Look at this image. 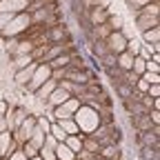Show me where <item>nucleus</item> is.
Masks as SVG:
<instances>
[{
    "label": "nucleus",
    "mask_w": 160,
    "mask_h": 160,
    "mask_svg": "<svg viewBox=\"0 0 160 160\" xmlns=\"http://www.w3.org/2000/svg\"><path fill=\"white\" fill-rule=\"evenodd\" d=\"M136 125L140 127V131H147V129H151V118L149 116H136Z\"/></svg>",
    "instance_id": "obj_7"
},
{
    "label": "nucleus",
    "mask_w": 160,
    "mask_h": 160,
    "mask_svg": "<svg viewBox=\"0 0 160 160\" xmlns=\"http://www.w3.org/2000/svg\"><path fill=\"white\" fill-rule=\"evenodd\" d=\"M25 156H27V158H33V156H36V147H33L31 142L25 145Z\"/></svg>",
    "instance_id": "obj_17"
},
{
    "label": "nucleus",
    "mask_w": 160,
    "mask_h": 160,
    "mask_svg": "<svg viewBox=\"0 0 160 160\" xmlns=\"http://www.w3.org/2000/svg\"><path fill=\"white\" fill-rule=\"evenodd\" d=\"M67 142H69V145H71L76 151H82V142H80V140H76V138H69Z\"/></svg>",
    "instance_id": "obj_18"
},
{
    "label": "nucleus",
    "mask_w": 160,
    "mask_h": 160,
    "mask_svg": "<svg viewBox=\"0 0 160 160\" xmlns=\"http://www.w3.org/2000/svg\"><path fill=\"white\" fill-rule=\"evenodd\" d=\"M36 69V65L31 67V69H22V71H20L18 76H16V82H20V85H22V82H27V80L31 78V71Z\"/></svg>",
    "instance_id": "obj_10"
},
{
    "label": "nucleus",
    "mask_w": 160,
    "mask_h": 160,
    "mask_svg": "<svg viewBox=\"0 0 160 160\" xmlns=\"http://www.w3.org/2000/svg\"><path fill=\"white\" fill-rule=\"evenodd\" d=\"M11 20V13H5V16H0V29H2V25L5 22H9Z\"/></svg>",
    "instance_id": "obj_22"
},
{
    "label": "nucleus",
    "mask_w": 160,
    "mask_h": 160,
    "mask_svg": "<svg viewBox=\"0 0 160 160\" xmlns=\"http://www.w3.org/2000/svg\"><path fill=\"white\" fill-rule=\"evenodd\" d=\"M131 69H136L133 73H145V69H147V67H145V60H142V58H136L133 65H131Z\"/></svg>",
    "instance_id": "obj_13"
},
{
    "label": "nucleus",
    "mask_w": 160,
    "mask_h": 160,
    "mask_svg": "<svg viewBox=\"0 0 160 160\" xmlns=\"http://www.w3.org/2000/svg\"><path fill=\"white\" fill-rule=\"evenodd\" d=\"M140 13H149V16H158V2H147L142 7V11Z\"/></svg>",
    "instance_id": "obj_12"
},
{
    "label": "nucleus",
    "mask_w": 160,
    "mask_h": 160,
    "mask_svg": "<svg viewBox=\"0 0 160 160\" xmlns=\"http://www.w3.org/2000/svg\"><path fill=\"white\" fill-rule=\"evenodd\" d=\"M118 56H120V60H116V65L129 71V69H131V65H133V58H131V53H125V51H122V53H118Z\"/></svg>",
    "instance_id": "obj_5"
},
{
    "label": "nucleus",
    "mask_w": 160,
    "mask_h": 160,
    "mask_svg": "<svg viewBox=\"0 0 160 160\" xmlns=\"http://www.w3.org/2000/svg\"><path fill=\"white\" fill-rule=\"evenodd\" d=\"M69 62H71V58H69V56L65 53V56H58V58H53L49 67H56V69H58V67H67Z\"/></svg>",
    "instance_id": "obj_8"
},
{
    "label": "nucleus",
    "mask_w": 160,
    "mask_h": 160,
    "mask_svg": "<svg viewBox=\"0 0 160 160\" xmlns=\"http://www.w3.org/2000/svg\"><path fill=\"white\" fill-rule=\"evenodd\" d=\"M105 42H98V40H93V45H91V51H93V56H100V58H102L109 49L107 47H102Z\"/></svg>",
    "instance_id": "obj_9"
},
{
    "label": "nucleus",
    "mask_w": 160,
    "mask_h": 160,
    "mask_svg": "<svg viewBox=\"0 0 160 160\" xmlns=\"http://www.w3.org/2000/svg\"><path fill=\"white\" fill-rule=\"evenodd\" d=\"M149 118L153 120V125H158V122H160V113H158V109H153V111L149 113Z\"/></svg>",
    "instance_id": "obj_20"
},
{
    "label": "nucleus",
    "mask_w": 160,
    "mask_h": 160,
    "mask_svg": "<svg viewBox=\"0 0 160 160\" xmlns=\"http://www.w3.org/2000/svg\"><path fill=\"white\" fill-rule=\"evenodd\" d=\"M65 36H67V33H65V29H62V27H56V29L49 33V38H51V40H62Z\"/></svg>",
    "instance_id": "obj_14"
},
{
    "label": "nucleus",
    "mask_w": 160,
    "mask_h": 160,
    "mask_svg": "<svg viewBox=\"0 0 160 160\" xmlns=\"http://www.w3.org/2000/svg\"><path fill=\"white\" fill-rule=\"evenodd\" d=\"M89 20H91V25H102L109 20V11L105 7H91V13H89Z\"/></svg>",
    "instance_id": "obj_2"
},
{
    "label": "nucleus",
    "mask_w": 160,
    "mask_h": 160,
    "mask_svg": "<svg viewBox=\"0 0 160 160\" xmlns=\"http://www.w3.org/2000/svg\"><path fill=\"white\" fill-rule=\"evenodd\" d=\"M51 131H53V136H56L58 140H65V138H67V131H65V129H60L58 125H56V127H53Z\"/></svg>",
    "instance_id": "obj_16"
},
{
    "label": "nucleus",
    "mask_w": 160,
    "mask_h": 160,
    "mask_svg": "<svg viewBox=\"0 0 160 160\" xmlns=\"http://www.w3.org/2000/svg\"><path fill=\"white\" fill-rule=\"evenodd\" d=\"M158 36H160L158 27H151V29L145 31V40H147V42H153V49H158V47H156V45H158Z\"/></svg>",
    "instance_id": "obj_6"
},
{
    "label": "nucleus",
    "mask_w": 160,
    "mask_h": 160,
    "mask_svg": "<svg viewBox=\"0 0 160 160\" xmlns=\"http://www.w3.org/2000/svg\"><path fill=\"white\" fill-rule=\"evenodd\" d=\"M107 45H109L107 49L118 56V53H122V51L127 49V38L122 36V31H120V29H118V31H111V33L107 36Z\"/></svg>",
    "instance_id": "obj_1"
},
{
    "label": "nucleus",
    "mask_w": 160,
    "mask_h": 160,
    "mask_svg": "<svg viewBox=\"0 0 160 160\" xmlns=\"http://www.w3.org/2000/svg\"><path fill=\"white\" fill-rule=\"evenodd\" d=\"M145 80H147L149 85H156V82H158V73H147V76H145Z\"/></svg>",
    "instance_id": "obj_19"
},
{
    "label": "nucleus",
    "mask_w": 160,
    "mask_h": 160,
    "mask_svg": "<svg viewBox=\"0 0 160 160\" xmlns=\"http://www.w3.org/2000/svg\"><path fill=\"white\" fill-rule=\"evenodd\" d=\"M138 27L147 31L151 27H158V16H149V13H138Z\"/></svg>",
    "instance_id": "obj_3"
},
{
    "label": "nucleus",
    "mask_w": 160,
    "mask_h": 160,
    "mask_svg": "<svg viewBox=\"0 0 160 160\" xmlns=\"http://www.w3.org/2000/svg\"><path fill=\"white\" fill-rule=\"evenodd\" d=\"M65 100H69V91H65V89H56L49 102H51V105H62Z\"/></svg>",
    "instance_id": "obj_4"
},
{
    "label": "nucleus",
    "mask_w": 160,
    "mask_h": 160,
    "mask_svg": "<svg viewBox=\"0 0 160 160\" xmlns=\"http://www.w3.org/2000/svg\"><path fill=\"white\" fill-rule=\"evenodd\" d=\"M158 93H160V89H158V82H156L153 87L149 85V96H153V98H158Z\"/></svg>",
    "instance_id": "obj_21"
},
{
    "label": "nucleus",
    "mask_w": 160,
    "mask_h": 160,
    "mask_svg": "<svg viewBox=\"0 0 160 160\" xmlns=\"http://www.w3.org/2000/svg\"><path fill=\"white\" fill-rule=\"evenodd\" d=\"M102 156H105V158H118V149H113V147H105V149H102Z\"/></svg>",
    "instance_id": "obj_15"
},
{
    "label": "nucleus",
    "mask_w": 160,
    "mask_h": 160,
    "mask_svg": "<svg viewBox=\"0 0 160 160\" xmlns=\"http://www.w3.org/2000/svg\"><path fill=\"white\" fill-rule=\"evenodd\" d=\"M118 91H120V96H122L125 100H129V98L133 96V87H131V85H120Z\"/></svg>",
    "instance_id": "obj_11"
}]
</instances>
